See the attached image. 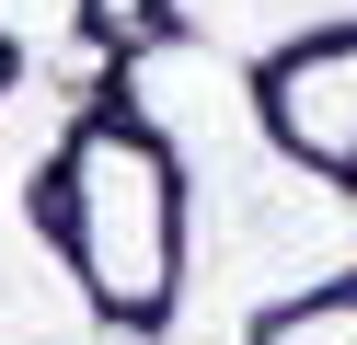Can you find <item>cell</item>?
Listing matches in <instances>:
<instances>
[{"label": "cell", "instance_id": "obj_1", "mask_svg": "<svg viewBox=\"0 0 357 345\" xmlns=\"http://www.w3.org/2000/svg\"><path fill=\"white\" fill-rule=\"evenodd\" d=\"M58 242L93 311L162 322L173 276H185V161L127 115H93L58 150Z\"/></svg>", "mask_w": 357, "mask_h": 345}, {"label": "cell", "instance_id": "obj_2", "mask_svg": "<svg viewBox=\"0 0 357 345\" xmlns=\"http://www.w3.org/2000/svg\"><path fill=\"white\" fill-rule=\"evenodd\" d=\"M150 12L173 23V46H208V58L265 69V81L288 58H311V46L357 35V0H150Z\"/></svg>", "mask_w": 357, "mask_h": 345}, {"label": "cell", "instance_id": "obj_3", "mask_svg": "<svg viewBox=\"0 0 357 345\" xmlns=\"http://www.w3.org/2000/svg\"><path fill=\"white\" fill-rule=\"evenodd\" d=\"M265 127H277V150L311 161V173H357V35L288 58L277 81H265Z\"/></svg>", "mask_w": 357, "mask_h": 345}, {"label": "cell", "instance_id": "obj_4", "mask_svg": "<svg viewBox=\"0 0 357 345\" xmlns=\"http://www.w3.org/2000/svg\"><path fill=\"white\" fill-rule=\"evenodd\" d=\"M254 345H357V288H323V299H288Z\"/></svg>", "mask_w": 357, "mask_h": 345}]
</instances>
